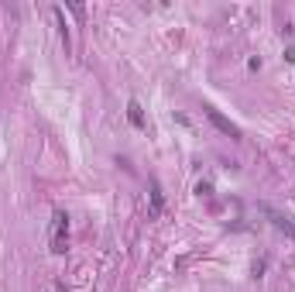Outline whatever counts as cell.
Returning a JSON list of instances; mask_svg holds the SVG:
<instances>
[{"mask_svg": "<svg viewBox=\"0 0 295 292\" xmlns=\"http://www.w3.org/2000/svg\"><path fill=\"white\" fill-rule=\"evenodd\" d=\"M48 248H52V254H65V248H69V216L62 213V210H55V213H52Z\"/></svg>", "mask_w": 295, "mask_h": 292, "instance_id": "6da1fadb", "label": "cell"}, {"mask_svg": "<svg viewBox=\"0 0 295 292\" xmlns=\"http://www.w3.org/2000/svg\"><path fill=\"white\" fill-rule=\"evenodd\" d=\"M206 117H210V124H213V127H217L220 134H227V137H240V127H237V124H230V120H227V117L220 114V110H213V107H206Z\"/></svg>", "mask_w": 295, "mask_h": 292, "instance_id": "7a4b0ae2", "label": "cell"}, {"mask_svg": "<svg viewBox=\"0 0 295 292\" xmlns=\"http://www.w3.org/2000/svg\"><path fill=\"white\" fill-rule=\"evenodd\" d=\"M264 213L271 216V224H275V227L285 234V237H295V224H292V220H288L285 213H278V210H271V206H264Z\"/></svg>", "mask_w": 295, "mask_h": 292, "instance_id": "3957f363", "label": "cell"}, {"mask_svg": "<svg viewBox=\"0 0 295 292\" xmlns=\"http://www.w3.org/2000/svg\"><path fill=\"white\" fill-rule=\"evenodd\" d=\"M161 206H165V199H161V186H158V179H151V216L161 213Z\"/></svg>", "mask_w": 295, "mask_h": 292, "instance_id": "277c9868", "label": "cell"}, {"mask_svg": "<svg viewBox=\"0 0 295 292\" xmlns=\"http://www.w3.org/2000/svg\"><path fill=\"white\" fill-rule=\"evenodd\" d=\"M127 117H131V124H134V127H144V114H141L138 100H131V103H127Z\"/></svg>", "mask_w": 295, "mask_h": 292, "instance_id": "5b68a950", "label": "cell"}, {"mask_svg": "<svg viewBox=\"0 0 295 292\" xmlns=\"http://www.w3.org/2000/svg\"><path fill=\"white\" fill-rule=\"evenodd\" d=\"M55 292H69V289H65V285H62V282H55Z\"/></svg>", "mask_w": 295, "mask_h": 292, "instance_id": "8992f818", "label": "cell"}]
</instances>
